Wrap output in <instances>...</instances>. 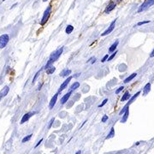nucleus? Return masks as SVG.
Returning a JSON list of instances; mask_svg holds the SVG:
<instances>
[{"label":"nucleus","instance_id":"dca6fc26","mask_svg":"<svg viewBox=\"0 0 154 154\" xmlns=\"http://www.w3.org/2000/svg\"><path fill=\"white\" fill-rule=\"evenodd\" d=\"M137 75V74H136V73H133V74H132L131 75H129L128 76V77H127V78H126L125 80H124V83H127V82H129V81H131L132 80H133V78H134V77H135V76Z\"/></svg>","mask_w":154,"mask_h":154},{"label":"nucleus","instance_id":"6e6552de","mask_svg":"<svg viewBox=\"0 0 154 154\" xmlns=\"http://www.w3.org/2000/svg\"><path fill=\"white\" fill-rule=\"evenodd\" d=\"M58 93H56V94L52 97V99H51V102H50V104H49V108L51 110L55 106L56 103H57V100H58Z\"/></svg>","mask_w":154,"mask_h":154},{"label":"nucleus","instance_id":"cd10ccee","mask_svg":"<svg viewBox=\"0 0 154 154\" xmlns=\"http://www.w3.org/2000/svg\"><path fill=\"white\" fill-rule=\"evenodd\" d=\"M107 120H108V116L105 115L104 117H102V120H101V122H105Z\"/></svg>","mask_w":154,"mask_h":154},{"label":"nucleus","instance_id":"f3484780","mask_svg":"<svg viewBox=\"0 0 154 154\" xmlns=\"http://www.w3.org/2000/svg\"><path fill=\"white\" fill-rule=\"evenodd\" d=\"M73 30H74V27H73L72 25H68L65 29V32L67 34H70V33L73 32Z\"/></svg>","mask_w":154,"mask_h":154},{"label":"nucleus","instance_id":"aec40b11","mask_svg":"<svg viewBox=\"0 0 154 154\" xmlns=\"http://www.w3.org/2000/svg\"><path fill=\"white\" fill-rule=\"evenodd\" d=\"M140 92H136L135 94L133 95V97H132L131 99H129V102L127 103V105H130V104H132V103H133V101H134V99H136V98H137V97H138V96H139V95H140Z\"/></svg>","mask_w":154,"mask_h":154},{"label":"nucleus","instance_id":"58836bf2","mask_svg":"<svg viewBox=\"0 0 154 154\" xmlns=\"http://www.w3.org/2000/svg\"><path fill=\"white\" fill-rule=\"evenodd\" d=\"M117 1H121V0H117Z\"/></svg>","mask_w":154,"mask_h":154},{"label":"nucleus","instance_id":"e433bc0d","mask_svg":"<svg viewBox=\"0 0 154 154\" xmlns=\"http://www.w3.org/2000/svg\"><path fill=\"white\" fill-rule=\"evenodd\" d=\"M2 98H3V96L1 94H0V101H1V99H2Z\"/></svg>","mask_w":154,"mask_h":154},{"label":"nucleus","instance_id":"9b49d317","mask_svg":"<svg viewBox=\"0 0 154 154\" xmlns=\"http://www.w3.org/2000/svg\"><path fill=\"white\" fill-rule=\"evenodd\" d=\"M151 91V83H147L146 86H144V89H143V95H147L149 93V92Z\"/></svg>","mask_w":154,"mask_h":154},{"label":"nucleus","instance_id":"5701e85b","mask_svg":"<svg viewBox=\"0 0 154 154\" xmlns=\"http://www.w3.org/2000/svg\"><path fill=\"white\" fill-rule=\"evenodd\" d=\"M32 136H33V134H28V135H27L26 137L23 138V139H22V141H21V142H22V143H25V142H27L29 140H30L31 138H32Z\"/></svg>","mask_w":154,"mask_h":154},{"label":"nucleus","instance_id":"b1692460","mask_svg":"<svg viewBox=\"0 0 154 154\" xmlns=\"http://www.w3.org/2000/svg\"><path fill=\"white\" fill-rule=\"evenodd\" d=\"M117 51H116L115 52H114V53H112V55H111V56H110V57H109V58H108V60H107V61H111V60H112L113 58H115V56H116V54H117Z\"/></svg>","mask_w":154,"mask_h":154},{"label":"nucleus","instance_id":"473e14b6","mask_svg":"<svg viewBox=\"0 0 154 154\" xmlns=\"http://www.w3.org/2000/svg\"><path fill=\"white\" fill-rule=\"evenodd\" d=\"M42 141H43V139H41V140H39V141L38 142L37 144H36V146H35V147H38V146H39V145H40V143H41V142H42Z\"/></svg>","mask_w":154,"mask_h":154},{"label":"nucleus","instance_id":"4be33fe9","mask_svg":"<svg viewBox=\"0 0 154 154\" xmlns=\"http://www.w3.org/2000/svg\"><path fill=\"white\" fill-rule=\"evenodd\" d=\"M80 86V83L79 82H74V84H72L71 86H70V91H73V90H75V89H77Z\"/></svg>","mask_w":154,"mask_h":154},{"label":"nucleus","instance_id":"2f4dec72","mask_svg":"<svg viewBox=\"0 0 154 154\" xmlns=\"http://www.w3.org/2000/svg\"><path fill=\"white\" fill-rule=\"evenodd\" d=\"M53 122H54V118H52V119L50 121V123H49V126H48V128H51V125H52V123H53Z\"/></svg>","mask_w":154,"mask_h":154},{"label":"nucleus","instance_id":"20e7f679","mask_svg":"<svg viewBox=\"0 0 154 154\" xmlns=\"http://www.w3.org/2000/svg\"><path fill=\"white\" fill-rule=\"evenodd\" d=\"M9 39H10L9 35L6 34V33L5 34H2L0 36V49H3V48L6 46L9 42Z\"/></svg>","mask_w":154,"mask_h":154},{"label":"nucleus","instance_id":"a211bd4d","mask_svg":"<svg viewBox=\"0 0 154 154\" xmlns=\"http://www.w3.org/2000/svg\"><path fill=\"white\" fill-rule=\"evenodd\" d=\"M114 135H115V130H114V127H111V131H110V133H108V135L106 136V140H108V139H111V138L114 137Z\"/></svg>","mask_w":154,"mask_h":154},{"label":"nucleus","instance_id":"ddd939ff","mask_svg":"<svg viewBox=\"0 0 154 154\" xmlns=\"http://www.w3.org/2000/svg\"><path fill=\"white\" fill-rule=\"evenodd\" d=\"M9 91H10V88H9V86H4V88L1 90V92H0V94L2 95L3 97H4V96H6L7 94H8V92H9Z\"/></svg>","mask_w":154,"mask_h":154},{"label":"nucleus","instance_id":"4468645a","mask_svg":"<svg viewBox=\"0 0 154 154\" xmlns=\"http://www.w3.org/2000/svg\"><path fill=\"white\" fill-rule=\"evenodd\" d=\"M131 98V95H130V93L128 92H125L124 94H123V96L122 97V99H121V101L122 102H123V101H126V100H128V99Z\"/></svg>","mask_w":154,"mask_h":154},{"label":"nucleus","instance_id":"bb28decb","mask_svg":"<svg viewBox=\"0 0 154 154\" xmlns=\"http://www.w3.org/2000/svg\"><path fill=\"white\" fill-rule=\"evenodd\" d=\"M149 22H150L149 21H140V22H138L137 26H141V25L146 24V23H149Z\"/></svg>","mask_w":154,"mask_h":154},{"label":"nucleus","instance_id":"393cba45","mask_svg":"<svg viewBox=\"0 0 154 154\" xmlns=\"http://www.w3.org/2000/svg\"><path fill=\"white\" fill-rule=\"evenodd\" d=\"M123 89H124V86H120L119 88H118L117 91H116V94H119V92H122V91Z\"/></svg>","mask_w":154,"mask_h":154},{"label":"nucleus","instance_id":"c756f323","mask_svg":"<svg viewBox=\"0 0 154 154\" xmlns=\"http://www.w3.org/2000/svg\"><path fill=\"white\" fill-rule=\"evenodd\" d=\"M107 101H108V99H105V100H104L102 103H101V105H99V108H100V107H103V106H104V105H105V104H106V103H107Z\"/></svg>","mask_w":154,"mask_h":154},{"label":"nucleus","instance_id":"412c9836","mask_svg":"<svg viewBox=\"0 0 154 154\" xmlns=\"http://www.w3.org/2000/svg\"><path fill=\"white\" fill-rule=\"evenodd\" d=\"M55 70H56V68L52 65V66H51V67H49L48 69H46V73H47L48 74H53V72L55 71Z\"/></svg>","mask_w":154,"mask_h":154},{"label":"nucleus","instance_id":"ea45409f","mask_svg":"<svg viewBox=\"0 0 154 154\" xmlns=\"http://www.w3.org/2000/svg\"><path fill=\"white\" fill-rule=\"evenodd\" d=\"M3 1H5V0H3Z\"/></svg>","mask_w":154,"mask_h":154},{"label":"nucleus","instance_id":"f8f14e48","mask_svg":"<svg viewBox=\"0 0 154 154\" xmlns=\"http://www.w3.org/2000/svg\"><path fill=\"white\" fill-rule=\"evenodd\" d=\"M128 115H129V110L127 109V111H126V112L123 114V117H122V120H121V122L124 123L127 122V118H128Z\"/></svg>","mask_w":154,"mask_h":154},{"label":"nucleus","instance_id":"f257e3e1","mask_svg":"<svg viewBox=\"0 0 154 154\" xmlns=\"http://www.w3.org/2000/svg\"><path fill=\"white\" fill-rule=\"evenodd\" d=\"M63 51H64V47H61V48H59V49L57 50V51H55L53 53L51 54L49 60H48V62H47V64L45 65V69H48L49 67H51V66H52L54 62H56L60 58V56H61L62 53H63Z\"/></svg>","mask_w":154,"mask_h":154},{"label":"nucleus","instance_id":"a878e982","mask_svg":"<svg viewBox=\"0 0 154 154\" xmlns=\"http://www.w3.org/2000/svg\"><path fill=\"white\" fill-rule=\"evenodd\" d=\"M109 57H110V56L108 55V54H106V55H105V57H104V58H102V60H101V62H102V63H105V61H107V60H108V58H109Z\"/></svg>","mask_w":154,"mask_h":154},{"label":"nucleus","instance_id":"2eb2a0df","mask_svg":"<svg viewBox=\"0 0 154 154\" xmlns=\"http://www.w3.org/2000/svg\"><path fill=\"white\" fill-rule=\"evenodd\" d=\"M118 43H119V41H118V40L116 41L115 43L113 44L111 47L109 48V52H114V51H115V50L117 49V45H118Z\"/></svg>","mask_w":154,"mask_h":154},{"label":"nucleus","instance_id":"423d86ee","mask_svg":"<svg viewBox=\"0 0 154 154\" xmlns=\"http://www.w3.org/2000/svg\"><path fill=\"white\" fill-rule=\"evenodd\" d=\"M71 80H72V76H69L68 78L66 79V80H64L63 83H62V85L60 86V88H59V90H58V92H62V91H64V89L67 87V86L69 85V83Z\"/></svg>","mask_w":154,"mask_h":154},{"label":"nucleus","instance_id":"c85d7f7f","mask_svg":"<svg viewBox=\"0 0 154 154\" xmlns=\"http://www.w3.org/2000/svg\"><path fill=\"white\" fill-rule=\"evenodd\" d=\"M39 73H40V71H38L37 73H36V74H35V76H34V77H33V83H34V82H35V80H36V79H37V77H38V76H39Z\"/></svg>","mask_w":154,"mask_h":154},{"label":"nucleus","instance_id":"72a5a7b5","mask_svg":"<svg viewBox=\"0 0 154 154\" xmlns=\"http://www.w3.org/2000/svg\"><path fill=\"white\" fill-rule=\"evenodd\" d=\"M154 57V49L152 50V51L151 52V54H150V58H153Z\"/></svg>","mask_w":154,"mask_h":154},{"label":"nucleus","instance_id":"c9c22d12","mask_svg":"<svg viewBox=\"0 0 154 154\" xmlns=\"http://www.w3.org/2000/svg\"><path fill=\"white\" fill-rule=\"evenodd\" d=\"M75 154H81V152H80V151H78V152H76Z\"/></svg>","mask_w":154,"mask_h":154},{"label":"nucleus","instance_id":"39448f33","mask_svg":"<svg viewBox=\"0 0 154 154\" xmlns=\"http://www.w3.org/2000/svg\"><path fill=\"white\" fill-rule=\"evenodd\" d=\"M116 21H117V20H114L111 22V24L110 25V27H108V29H106V30L104 32V33L101 34V36H105V35H107V34H109V33H111V32H112L113 30H114V28H115V25H116Z\"/></svg>","mask_w":154,"mask_h":154},{"label":"nucleus","instance_id":"6ab92c4d","mask_svg":"<svg viewBox=\"0 0 154 154\" xmlns=\"http://www.w3.org/2000/svg\"><path fill=\"white\" fill-rule=\"evenodd\" d=\"M71 74V70L70 69H65L64 70V71L62 72L61 74H60V76H62V77H66L67 75H69V74Z\"/></svg>","mask_w":154,"mask_h":154},{"label":"nucleus","instance_id":"7ed1b4c3","mask_svg":"<svg viewBox=\"0 0 154 154\" xmlns=\"http://www.w3.org/2000/svg\"><path fill=\"white\" fill-rule=\"evenodd\" d=\"M153 4H154V0H146V2L143 3L142 5H140V8L138 9V12L139 13L142 12V11H144V10H146L147 8H149V7H151L152 5H153Z\"/></svg>","mask_w":154,"mask_h":154},{"label":"nucleus","instance_id":"0eeeda50","mask_svg":"<svg viewBox=\"0 0 154 154\" xmlns=\"http://www.w3.org/2000/svg\"><path fill=\"white\" fill-rule=\"evenodd\" d=\"M34 114H35V112H28V113H27V114H25V115L22 117V118H21V124H23L24 122H27L29 119H30V117H33Z\"/></svg>","mask_w":154,"mask_h":154},{"label":"nucleus","instance_id":"7c9ffc66","mask_svg":"<svg viewBox=\"0 0 154 154\" xmlns=\"http://www.w3.org/2000/svg\"><path fill=\"white\" fill-rule=\"evenodd\" d=\"M91 60H92V62H91V64H94V63H95V62H96V58H90V59L88 60V62H90Z\"/></svg>","mask_w":154,"mask_h":154},{"label":"nucleus","instance_id":"9d476101","mask_svg":"<svg viewBox=\"0 0 154 154\" xmlns=\"http://www.w3.org/2000/svg\"><path fill=\"white\" fill-rule=\"evenodd\" d=\"M71 92H72V91H70V92H67V93H66V94L64 95V96L61 99V104H62V105H64V104H65V103L69 100V99L70 95H71Z\"/></svg>","mask_w":154,"mask_h":154},{"label":"nucleus","instance_id":"4c0bfd02","mask_svg":"<svg viewBox=\"0 0 154 154\" xmlns=\"http://www.w3.org/2000/svg\"><path fill=\"white\" fill-rule=\"evenodd\" d=\"M43 1H44V2H46V1H47V0H43Z\"/></svg>","mask_w":154,"mask_h":154},{"label":"nucleus","instance_id":"f704fd0d","mask_svg":"<svg viewBox=\"0 0 154 154\" xmlns=\"http://www.w3.org/2000/svg\"><path fill=\"white\" fill-rule=\"evenodd\" d=\"M80 73H78V74H75V75H74V77H78V76H79V75H80Z\"/></svg>","mask_w":154,"mask_h":154},{"label":"nucleus","instance_id":"f03ea898","mask_svg":"<svg viewBox=\"0 0 154 154\" xmlns=\"http://www.w3.org/2000/svg\"><path fill=\"white\" fill-rule=\"evenodd\" d=\"M51 7L49 6L47 7V9L45 10V12H44V15H43V17H42V20H41V22L40 24L43 26L46 23V21H48L49 19L50 16H51Z\"/></svg>","mask_w":154,"mask_h":154},{"label":"nucleus","instance_id":"1a4fd4ad","mask_svg":"<svg viewBox=\"0 0 154 154\" xmlns=\"http://www.w3.org/2000/svg\"><path fill=\"white\" fill-rule=\"evenodd\" d=\"M115 8H116V3H114L113 1H111V2H110V4H108L107 8L105 9V13L111 12V11H112Z\"/></svg>","mask_w":154,"mask_h":154}]
</instances>
